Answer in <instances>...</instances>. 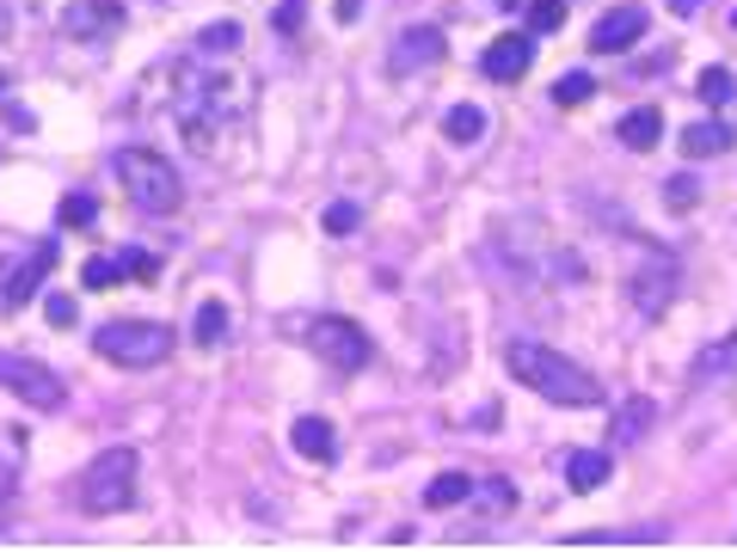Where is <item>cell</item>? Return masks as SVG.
<instances>
[{
	"label": "cell",
	"instance_id": "obj_1",
	"mask_svg": "<svg viewBox=\"0 0 737 552\" xmlns=\"http://www.w3.org/2000/svg\"><path fill=\"white\" fill-rule=\"evenodd\" d=\"M504 368H511V381H523L528 393H541L547 406H572V411L603 406V381H596L590 368L559 356L541 338H511L504 344Z\"/></svg>",
	"mask_w": 737,
	"mask_h": 552
},
{
	"label": "cell",
	"instance_id": "obj_2",
	"mask_svg": "<svg viewBox=\"0 0 737 552\" xmlns=\"http://www.w3.org/2000/svg\"><path fill=\"white\" fill-rule=\"evenodd\" d=\"M118 184L142 215H172L184 203L179 166H172L160 147H118Z\"/></svg>",
	"mask_w": 737,
	"mask_h": 552
},
{
	"label": "cell",
	"instance_id": "obj_3",
	"mask_svg": "<svg viewBox=\"0 0 737 552\" xmlns=\"http://www.w3.org/2000/svg\"><path fill=\"white\" fill-rule=\"evenodd\" d=\"M135 473H142V454L135 448H105L80 473V510L87 515H118L135 503Z\"/></svg>",
	"mask_w": 737,
	"mask_h": 552
},
{
	"label": "cell",
	"instance_id": "obj_4",
	"mask_svg": "<svg viewBox=\"0 0 737 552\" xmlns=\"http://www.w3.org/2000/svg\"><path fill=\"white\" fill-rule=\"evenodd\" d=\"M92 350L118 368H160L172 356V331L160 319H111L92 331Z\"/></svg>",
	"mask_w": 737,
	"mask_h": 552
},
{
	"label": "cell",
	"instance_id": "obj_5",
	"mask_svg": "<svg viewBox=\"0 0 737 552\" xmlns=\"http://www.w3.org/2000/svg\"><path fill=\"white\" fill-rule=\"evenodd\" d=\"M302 338H307V350H314L326 368H339V375H356V368H368V356H375L368 350V331L356 326V319H339V314L314 319Z\"/></svg>",
	"mask_w": 737,
	"mask_h": 552
},
{
	"label": "cell",
	"instance_id": "obj_6",
	"mask_svg": "<svg viewBox=\"0 0 737 552\" xmlns=\"http://www.w3.org/2000/svg\"><path fill=\"white\" fill-rule=\"evenodd\" d=\"M0 387L13 399H26L31 411H62L68 406V387L55 368L31 362V356H13V350H0Z\"/></svg>",
	"mask_w": 737,
	"mask_h": 552
},
{
	"label": "cell",
	"instance_id": "obj_7",
	"mask_svg": "<svg viewBox=\"0 0 737 552\" xmlns=\"http://www.w3.org/2000/svg\"><path fill=\"white\" fill-rule=\"evenodd\" d=\"M645 25H652V13H645L639 0H627V7H608V13L590 25V50H596V55H620V50H633V43L645 38Z\"/></svg>",
	"mask_w": 737,
	"mask_h": 552
},
{
	"label": "cell",
	"instance_id": "obj_8",
	"mask_svg": "<svg viewBox=\"0 0 737 552\" xmlns=\"http://www.w3.org/2000/svg\"><path fill=\"white\" fill-rule=\"evenodd\" d=\"M62 25H68V38H80V43H111L123 31V7L118 0H74Z\"/></svg>",
	"mask_w": 737,
	"mask_h": 552
},
{
	"label": "cell",
	"instance_id": "obj_9",
	"mask_svg": "<svg viewBox=\"0 0 737 552\" xmlns=\"http://www.w3.org/2000/svg\"><path fill=\"white\" fill-rule=\"evenodd\" d=\"M528 62H535V43L528 38H492L486 55H479V74H486L492 86H516V80L528 74Z\"/></svg>",
	"mask_w": 737,
	"mask_h": 552
},
{
	"label": "cell",
	"instance_id": "obj_10",
	"mask_svg": "<svg viewBox=\"0 0 737 552\" xmlns=\"http://www.w3.org/2000/svg\"><path fill=\"white\" fill-rule=\"evenodd\" d=\"M670 295H676V264L670 258H658L652 270H633V283H627V301L639 307L645 319H658L664 307H670Z\"/></svg>",
	"mask_w": 737,
	"mask_h": 552
},
{
	"label": "cell",
	"instance_id": "obj_11",
	"mask_svg": "<svg viewBox=\"0 0 737 552\" xmlns=\"http://www.w3.org/2000/svg\"><path fill=\"white\" fill-rule=\"evenodd\" d=\"M436 55H443V31L436 25H412L394 38V50H387V68L394 74H418V68H431Z\"/></svg>",
	"mask_w": 737,
	"mask_h": 552
},
{
	"label": "cell",
	"instance_id": "obj_12",
	"mask_svg": "<svg viewBox=\"0 0 737 552\" xmlns=\"http://www.w3.org/2000/svg\"><path fill=\"white\" fill-rule=\"evenodd\" d=\"M719 381H737V331H725L719 344H707V350L688 362V387H719Z\"/></svg>",
	"mask_w": 737,
	"mask_h": 552
},
{
	"label": "cell",
	"instance_id": "obj_13",
	"mask_svg": "<svg viewBox=\"0 0 737 552\" xmlns=\"http://www.w3.org/2000/svg\"><path fill=\"white\" fill-rule=\"evenodd\" d=\"M55 252H62V246H55V239H43V246H38V252H31V258L13 270V283H7V295H0V301H7V307H26L31 295L43 289V276L55 270Z\"/></svg>",
	"mask_w": 737,
	"mask_h": 552
},
{
	"label": "cell",
	"instance_id": "obj_14",
	"mask_svg": "<svg viewBox=\"0 0 737 552\" xmlns=\"http://www.w3.org/2000/svg\"><path fill=\"white\" fill-rule=\"evenodd\" d=\"M652 423H658V406L633 393V399H620V411H615V430H608V436H615V448H633L645 430H652Z\"/></svg>",
	"mask_w": 737,
	"mask_h": 552
},
{
	"label": "cell",
	"instance_id": "obj_15",
	"mask_svg": "<svg viewBox=\"0 0 737 552\" xmlns=\"http://www.w3.org/2000/svg\"><path fill=\"white\" fill-rule=\"evenodd\" d=\"M566 485L572 491H603L608 485V448H578V454H566Z\"/></svg>",
	"mask_w": 737,
	"mask_h": 552
},
{
	"label": "cell",
	"instance_id": "obj_16",
	"mask_svg": "<svg viewBox=\"0 0 737 552\" xmlns=\"http://www.w3.org/2000/svg\"><path fill=\"white\" fill-rule=\"evenodd\" d=\"M290 448L302 460H332V448H339V442H332V423L326 418H295L290 423Z\"/></svg>",
	"mask_w": 737,
	"mask_h": 552
},
{
	"label": "cell",
	"instance_id": "obj_17",
	"mask_svg": "<svg viewBox=\"0 0 737 552\" xmlns=\"http://www.w3.org/2000/svg\"><path fill=\"white\" fill-rule=\"evenodd\" d=\"M658 130H664V117L652 105H639V111H627V117H620V147H633V154H652V147H658Z\"/></svg>",
	"mask_w": 737,
	"mask_h": 552
},
{
	"label": "cell",
	"instance_id": "obj_18",
	"mask_svg": "<svg viewBox=\"0 0 737 552\" xmlns=\"http://www.w3.org/2000/svg\"><path fill=\"white\" fill-rule=\"evenodd\" d=\"M725 147H731V130H725L719 117L688 123V130H683V154L688 160H713V154H725Z\"/></svg>",
	"mask_w": 737,
	"mask_h": 552
},
{
	"label": "cell",
	"instance_id": "obj_19",
	"mask_svg": "<svg viewBox=\"0 0 737 552\" xmlns=\"http://www.w3.org/2000/svg\"><path fill=\"white\" fill-rule=\"evenodd\" d=\"M474 498V479L467 473H436L431 485H424V503H431V510H455V503H467Z\"/></svg>",
	"mask_w": 737,
	"mask_h": 552
},
{
	"label": "cell",
	"instance_id": "obj_20",
	"mask_svg": "<svg viewBox=\"0 0 737 552\" xmlns=\"http://www.w3.org/2000/svg\"><path fill=\"white\" fill-rule=\"evenodd\" d=\"M443 135H448L455 147H474L479 135H486V111H479V105H455V111L443 117Z\"/></svg>",
	"mask_w": 737,
	"mask_h": 552
},
{
	"label": "cell",
	"instance_id": "obj_21",
	"mask_svg": "<svg viewBox=\"0 0 737 552\" xmlns=\"http://www.w3.org/2000/svg\"><path fill=\"white\" fill-rule=\"evenodd\" d=\"M695 92L707 99L713 111L719 105H731V92H737V80H731V68H700V80H695Z\"/></svg>",
	"mask_w": 737,
	"mask_h": 552
},
{
	"label": "cell",
	"instance_id": "obj_22",
	"mask_svg": "<svg viewBox=\"0 0 737 552\" xmlns=\"http://www.w3.org/2000/svg\"><path fill=\"white\" fill-rule=\"evenodd\" d=\"M191 338H198V344H222L228 338V307L222 301H203L198 319H191Z\"/></svg>",
	"mask_w": 737,
	"mask_h": 552
},
{
	"label": "cell",
	"instance_id": "obj_23",
	"mask_svg": "<svg viewBox=\"0 0 737 552\" xmlns=\"http://www.w3.org/2000/svg\"><path fill=\"white\" fill-rule=\"evenodd\" d=\"M118 276H123V258H87V264H80V283H87L92 295L118 289Z\"/></svg>",
	"mask_w": 737,
	"mask_h": 552
},
{
	"label": "cell",
	"instance_id": "obj_24",
	"mask_svg": "<svg viewBox=\"0 0 737 552\" xmlns=\"http://www.w3.org/2000/svg\"><path fill=\"white\" fill-rule=\"evenodd\" d=\"M553 99H559V105H584V99H596V74H584V68H572V74H559V86H553Z\"/></svg>",
	"mask_w": 737,
	"mask_h": 552
},
{
	"label": "cell",
	"instance_id": "obj_25",
	"mask_svg": "<svg viewBox=\"0 0 737 552\" xmlns=\"http://www.w3.org/2000/svg\"><path fill=\"white\" fill-rule=\"evenodd\" d=\"M566 25V0H528V31H559Z\"/></svg>",
	"mask_w": 737,
	"mask_h": 552
},
{
	"label": "cell",
	"instance_id": "obj_26",
	"mask_svg": "<svg viewBox=\"0 0 737 552\" xmlns=\"http://www.w3.org/2000/svg\"><path fill=\"white\" fill-rule=\"evenodd\" d=\"M198 50H203V55L240 50V25H228V19H222V25H203V31H198Z\"/></svg>",
	"mask_w": 737,
	"mask_h": 552
},
{
	"label": "cell",
	"instance_id": "obj_27",
	"mask_svg": "<svg viewBox=\"0 0 737 552\" xmlns=\"http://www.w3.org/2000/svg\"><path fill=\"white\" fill-rule=\"evenodd\" d=\"M92 222H99V197H87V191L62 197V227H92Z\"/></svg>",
	"mask_w": 737,
	"mask_h": 552
},
{
	"label": "cell",
	"instance_id": "obj_28",
	"mask_svg": "<svg viewBox=\"0 0 737 552\" xmlns=\"http://www.w3.org/2000/svg\"><path fill=\"white\" fill-rule=\"evenodd\" d=\"M664 203H670V209H695V203H700V184L688 178V172H676V178H664Z\"/></svg>",
	"mask_w": 737,
	"mask_h": 552
},
{
	"label": "cell",
	"instance_id": "obj_29",
	"mask_svg": "<svg viewBox=\"0 0 737 552\" xmlns=\"http://www.w3.org/2000/svg\"><path fill=\"white\" fill-rule=\"evenodd\" d=\"M123 276H135V283H154V276H160V252L130 246V252H123Z\"/></svg>",
	"mask_w": 737,
	"mask_h": 552
},
{
	"label": "cell",
	"instance_id": "obj_30",
	"mask_svg": "<svg viewBox=\"0 0 737 552\" xmlns=\"http://www.w3.org/2000/svg\"><path fill=\"white\" fill-rule=\"evenodd\" d=\"M474 498H479V510H486V515H492V510L504 515V510H511V503H516V491L504 485V479H486V485H474Z\"/></svg>",
	"mask_w": 737,
	"mask_h": 552
},
{
	"label": "cell",
	"instance_id": "obj_31",
	"mask_svg": "<svg viewBox=\"0 0 737 552\" xmlns=\"http://www.w3.org/2000/svg\"><path fill=\"white\" fill-rule=\"evenodd\" d=\"M356 222H363V209L356 203H326V234H356Z\"/></svg>",
	"mask_w": 737,
	"mask_h": 552
},
{
	"label": "cell",
	"instance_id": "obj_32",
	"mask_svg": "<svg viewBox=\"0 0 737 552\" xmlns=\"http://www.w3.org/2000/svg\"><path fill=\"white\" fill-rule=\"evenodd\" d=\"M302 19H307V0H283V7H276V31H283V38L302 31Z\"/></svg>",
	"mask_w": 737,
	"mask_h": 552
},
{
	"label": "cell",
	"instance_id": "obj_33",
	"mask_svg": "<svg viewBox=\"0 0 737 552\" xmlns=\"http://www.w3.org/2000/svg\"><path fill=\"white\" fill-rule=\"evenodd\" d=\"M43 307H50V319H55V326H74V295H50Z\"/></svg>",
	"mask_w": 737,
	"mask_h": 552
},
{
	"label": "cell",
	"instance_id": "obj_34",
	"mask_svg": "<svg viewBox=\"0 0 737 552\" xmlns=\"http://www.w3.org/2000/svg\"><path fill=\"white\" fill-rule=\"evenodd\" d=\"M670 13H683V19H688V13H700V0H670Z\"/></svg>",
	"mask_w": 737,
	"mask_h": 552
},
{
	"label": "cell",
	"instance_id": "obj_35",
	"mask_svg": "<svg viewBox=\"0 0 737 552\" xmlns=\"http://www.w3.org/2000/svg\"><path fill=\"white\" fill-rule=\"evenodd\" d=\"M0 99H7V74H0Z\"/></svg>",
	"mask_w": 737,
	"mask_h": 552
},
{
	"label": "cell",
	"instance_id": "obj_36",
	"mask_svg": "<svg viewBox=\"0 0 737 552\" xmlns=\"http://www.w3.org/2000/svg\"><path fill=\"white\" fill-rule=\"evenodd\" d=\"M731 25H737V13H731Z\"/></svg>",
	"mask_w": 737,
	"mask_h": 552
}]
</instances>
